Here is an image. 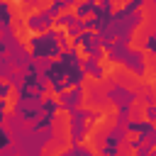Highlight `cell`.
Masks as SVG:
<instances>
[{
  "instance_id": "cell-1",
  "label": "cell",
  "mask_w": 156,
  "mask_h": 156,
  "mask_svg": "<svg viewBox=\"0 0 156 156\" xmlns=\"http://www.w3.org/2000/svg\"><path fill=\"white\" fill-rule=\"evenodd\" d=\"M71 129H73L71 112L66 107H56L54 110V119H51V139H58V141L71 146Z\"/></svg>"
},
{
  "instance_id": "cell-2",
  "label": "cell",
  "mask_w": 156,
  "mask_h": 156,
  "mask_svg": "<svg viewBox=\"0 0 156 156\" xmlns=\"http://www.w3.org/2000/svg\"><path fill=\"white\" fill-rule=\"evenodd\" d=\"M127 119L132 124H141V122H149V102L146 98H134L129 102V112H127Z\"/></svg>"
},
{
  "instance_id": "cell-3",
  "label": "cell",
  "mask_w": 156,
  "mask_h": 156,
  "mask_svg": "<svg viewBox=\"0 0 156 156\" xmlns=\"http://www.w3.org/2000/svg\"><path fill=\"white\" fill-rule=\"evenodd\" d=\"M136 15L144 22H156V0H141V5L136 7Z\"/></svg>"
},
{
  "instance_id": "cell-4",
  "label": "cell",
  "mask_w": 156,
  "mask_h": 156,
  "mask_svg": "<svg viewBox=\"0 0 156 156\" xmlns=\"http://www.w3.org/2000/svg\"><path fill=\"white\" fill-rule=\"evenodd\" d=\"M15 105H17V88H7V93H5V107H2V112H5V117H10V112L15 110Z\"/></svg>"
},
{
  "instance_id": "cell-5",
  "label": "cell",
  "mask_w": 156,
  "mask_h": 156,
  "mask_svg": "<svg viewBox=\"0 0 156 156\" xmlns=\"http://www.w3.org/2000/svg\"><path fill=\"white\" fill-rule=\"evenodd\" d=\"M115 156H139V146H136V144L119 141V144H117V154H115Z\"/></svg>"
},
{
  "instance_id": "cell-6",
  "label": "cell",
  "mask_w": 156,
  "mask_h": 156,
  "mask_svg": "<svg viewBox=\"0 0 156 156\" xmlns=\"http://www.w3.org/2000/svg\"><path fill=\"white\" fill-rule=\"evenodd\" d=\"M132 2H134V0H110V12H112V15L124 12V10H127Z\"/></svg>"
},
{
  "instance_id": "cell-7",
  "label": "cell",
  "mask_w": 156,
  "mask_h": 156,
  "mask_svg": "<svg viewBox=\"0 0 156 156\" xmlns=\"http://www.w3.org/2000/svg\"><path fill=\"white\" fill-rule=\"evenodd\" d=\"M141 136H144V134H141L139 129H127L122 141H127V144H139V141H141Z\"/></svg>"
},
{
  "instance_id": "cell-8",
  "label": "cell",
  "mask_w": 156,
  "mask_h": 156,
  "mask_svg": "<svg viewBox=\"0 0 156 156\" xmlns=\"http://www.w3.org/2000/svg\"><path fill=\"white\" fill-rule=\"evenodd\" d=\"M73 49H76V56H78L80 61H88V58H90V54H88V49H85V44H83V41H78Z\"/></svg>"
},
{
  "instance_id": "cell-9",
  "label": "cell",
  "mask_w": 156,
  "mask_h": 156,
  "mask_svg": "<svg viewBox=\"0 0 156 156\" xmlns=\"http://www.w3.org/2000/svg\"><path fill=\"white\" fill-rule=\"evenodd\" d=\"M93 20H95V12H93V10H90V12H85L83 17H78V22H93Z\"/></svg>"
},
{
  "instance_id": "cell-10",
  "label": "cell",
  "mask_w": 156,
  "mask_h": 156,
  "mask_svg": "<svg viewBox=\"0 0 156 156\" xmlns=\"http://www.w3.org/2000/svg\"><path fill=\"white\" fill-rule=\"evenodd\" d=\"M154 132H156V119H154Z\"/></svg>"
},
{
  "instance_id": "cell-11",
  "label": "cell",
  "mask_w": 156,
  "mask_h": 156,
  "mask_svg": "<svg viewBox=\"0 0 156 156\" xmlns=\"http://www.w3.org/2000/svg\"><path fill=\"white\" fill-rule=\"evenodd\" d=\"M98 156H107V154H98Z\"/></svg>"
}]
</instances>
